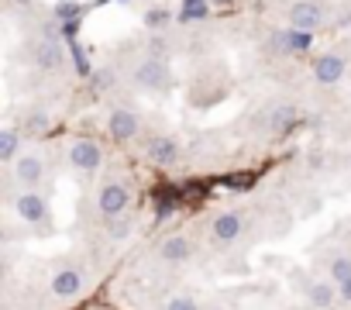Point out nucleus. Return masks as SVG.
I'll list each match as a JSON object with an SVG mask.
<instances>
[{
  "instance_id": "nucleus-3",
  "label": "nucleus",
  "mask_w": 351,
  "mask_h": 310,
  "mask_svg": "<svg viewBox=\"0 0 351 310\" xmlns=\"http://www.w3.org/2000/svg\"><path fill=\"white\" fill-rule=\"evenodd\" d=\"M131 80L141 86V90H162L169 86V66L162 59H141L131 73Z\"/></svg>"
},
{
  "instance_id": "nucleus-27",
  "label": "nucleus",
  "mask_w": 351,
  "mask_h": 310,
  "mask_svg": "<svg viewBox=\"0 0 351 310\" xmlns=\"http://www.w3.org/2000/svg\"><path fill=\"white\" fill-rule=\"evenodd\" d=\"M231 187H238V190H245V187H252V180H245V176H234V180H231Z\"/></svg>"
},
{
  "instance_id": "nucleus-20",
  "label": "nucleus",
  "mask_w": 351,
  "mask_h": 310,
  "mask_svg": "<svg viewBox=\"0 0 351 310\" xmlns=\"http://www.w3.org/2000/svg\"><path fill=\"white\" fill-rule=\"evenodd\" d=\"M293 117H296V110H293L289 104H279V107L269 114V128H286Z\"/></svg>"
},
{
  "instance_id": "nucleus-11",
  "label": "nucleus",
  "mask_w": 351,
  "mask_h": 310,
  "mask_svg": "<svg viewBox=\"0 0 351 310\" xmlns=\"http://www.w3.org/2000/svg\"><path fill=\"white\" fill-rule=\"evenodd\" d=\"M35 62H38L45 73H59V69H62V62H66V52H62V45H59V42L45 38V42H38V49H35Z\"/></svg>"
},
{
  "instance_id": "nucleus-29",
  "label": "nucleus",
  "mask_w": 351,
  "mask_h": 310,
  "mask_svg": "<svg viewBox=\"0 0 351 310\" xmlns=\"http://www.w3.org/2000/svg\"><path fill=\"white\" fill-rule=\"evenodd\" d=\"M210 4H217V8H231L234 0H210Z\"/></svg>"
},
{
  "instance_id": "nucleus-17",
  "label": "nucleus",
  "mask_w": 351,
  "mask_h": 310,
  "mask_svg": "<svg viewBox=\"0 0 351 310\" xmlns=\"http://www.w3.org/2000/svg\"><path fill=\"white\" fill-rule=\"evenodd\" d=\"M207 11H210V8H207V0H183L180 21H186V25H190V21H204Z\"/></svg>"
},
{
  "instance_id": "nucleus-9",
  "label": "nucleus",
  "mask_w": 351,
  "mask_h": 310,
  "mask_svg": "<svg viewBox=\"0 0 351 310\" xmlns=\"http://www.w3.org/2000/svg\"><path fill=\"white\" fill-rule=\"evenodd\" d=\"M344 59L341 56H320L317 62H313V76H317V83H324V86H334V83H341L344 80Z\"/></svg>"
},
{
  "instance_id": "nucleus-14",
  "label": "nucleus",
  "mask_w": 351,
  "mask_h": 310,
  "mask_svg": "<svg viewBox=\"0 0 351 310\" xmlns=\"http://www.w3.org/2000/svg\"><path fill=\"white\" fill-rule=\"evenodd\" d=\"M306 296H310V303H313V307H320V310H327V307H334V300L341 296V289H334L330 283H310V289H306Z\"/></svg>"
},
{
  "instance_id": "nucleus-7",
  "label": "nucleus",
  "mask_w": 351,
  "mask_h": 310,
  "mask_svg": "<svg viewBox=\"0 0 351 310\" xmlns=\"http://www.w3.org/2000/svg\"><path fill=\"white\" fill-rule=\"evenodd\" d=\"M241 214H234V211H224V214H217L214 217V224H210V231H214V241L217 245H231V241H238L241 238Z\"/></svg>"
},
{
  "instance_id": "nucleus-1",
  "label": "nucleus",
  "mask_w": 351,
  "mask_h": 310,
  "mask_svg": "<svg viewBox=\"0 0 351 310\" xmlns=\"http://www.w3.org/2000/svg\"><path fill=\"white\" fill-rule=\"evenodd\" d=\"M128 204H131V190H128L124 183H117V180H107V183L100 187V193H97V211H100L107 221L121 217V214L128 211Z\"/></svg>"
},
{
  "instance_id": "nucleus-23",
  "label": "nucleus",
  "mask_w": 351,
  "mask_h": 310,
  "mask_svg": "<svg viewBox=\"0 0 351 310\" xmlns=\"http://www.w3.org/2000/svg\"><path fill=\"white\" fill-rule=\"evenodd\" d=\"M25 128H28L32 134H38V131H45V128H49V114H45V110H35V114H28V121H25Z\"/></svg>"
},
{
  "instance_id": "nucleus-22",
  "label": "nucleus",
  "mask_w": 351,
  "mask_h": 310,
  "mask_svg": "<svg viewBox=\"0 0 351 310\" xmlns=\"http://www.w3.org/2000/svg\"><path fill=\"white\" fill-rule=\"evenodd\" d=\"M169 21H172V14H169V11H162V8H152V11L145 14V25H148L152 32H158V28H169Z\"/></svg>"
},
{
  "instance_id": "nucleus-16",
  "label": "nucleus",
  "mask_w": 351,
  "mask_h": 310,
  "mask_svg": "<svg viewBox=\"0 0 351 310\" xmlns=\"http://www.w3.org/2000/svg\"><path fill=\"white\" fill-rule=\"evenodd\" d=\"M80 18H83V4H76V0H59V4H56V21L76 25Z\"/></svg>"
},
{
  "instance_id": "nucleus-30",
  "label": "nucleus",
  "mask_w": 351,
  "mask_h": 310,
  "mask_svg": "<svg viewBox=\"0 0 351 310\" xmlns=\"http://www.w3.org/2000/svg\"><path fill=\"white\" fill-rule=\"evenodd\" d=\"M100 4H107V0H100Z\"/></svg>"
},
{
  "instance_id": "nucleus-10",
  "label": "nucleus",
  "mask_w": 351,
  "mask_h": 310,
  "mask_svg": "<svg viewBox=\"0 0 351 310\" xmlns=\"http://www.w3.org/2000/svg\"><path fill=\"white\" fill-rule=\"evenodd\" d=\"M138 128H141V121H138V114H134V110H114V114H110V121H107V131H110V138H117V141L134 138V134H138Z\"/></svg>"
},
{
  "instance_id": "nucleus-28",
  "label": "nucleus",
  "mask_w": 351,
  "mask_h": 310,
  "mask_svg": "<svg viewBox=\"0 0 351 310\" xmlns=\"http://www.w3.org/2000/svg\"><path fill=\"white\" fill-rule=\"evenodd\" d=\"M341 300H348V303H351V283H344V286H341Z\"/></svg>"
},
{
  "instance_id": "nucleus-15",
  "label": "nucleus",
  "mask_w": 351,
  "mask_h": 310,
  "mask_svg": "<svg viewBox=\"0 0 351 310\" xmlns=\"http://www.w3.org/2000/svg\"><path fill=\"white\" fill-rule=\"evenodd\" d=\"M18 145H21V138L14 128L0 131V163H18Z\"/></svg>"
},
{
  "instance_id": "nucleus-5",
  "label": "nucleus",
  "mask_w": 351,
  "mask_h": 310,
  "mask_svg": "<svg viewBox=\"0 0 351 310\" xmlns=\"http://www.w3.org/2000/svg\"><path fill=\"white\" fill-rule=\"evenodd\" d=\"M42 176H45V163H42V155H35V152H21L18 155V163H14V180L21 183V187H35V183H42Z\"/></svg>"
},
{
  "instance_id": "nucleus-18",
  "label": "nucleus",
  "mask_w": 351,
  "mask_h": 310,
  "mask_svg": "<svg viewBox=\"0 0 351 310\" xmlns=\"http://www.w3.org/2000/svg\"><path fill=\"white\" fill-rule=\"evenodd\" d=\"M310 42H313V35H306V32H296V28H289L286 32V52H306L310 49Z\"/></svg>"
},
{
  "instance_id": "nucleus-26",
  "label": "nucleus",
  "mask_w": 351,
  "mask_h": 310,
  "mask_svg": "<svg viewBox=\"0 0 351 310\" xmlns=\"http://www.w3.org/2000/svg\"><path fill=\"white\" fill-rule=\"evenodd\" d=\"M93 86H97V90L114 86V73H110V69H100V73H97V80H93Z\"/></svg>"
},
{
  "instance_id": "nucleus-12",
  "label": "nucleus",
  "mask_w": 351,
  "mask_h": 310,
  "mask_svg": "<svg viewBox=\"0 0 351 310\" xmlns=\"http://www.w3.org/2000/svg\"><path fill=\"white\" fill-rule=\"evenodd\" d=\"M80 289H83V276H80L76 269L66 265V269H59V272L52 276V293H56V296H66V300H69V296H76Z\"/></svg>"
},
{
  "instance_id": "nucleus-24",
  "label": "nucleus",
  "mask_w": 351,
  "mask_h": 310,
  "mask_svg": "<svg viewBox=\"0 0 351 310\" xmlns=\"http://www.w3.org/2000/svg\"><path fill=\"white\" fill-rule=\"evenodd\" d=\"M165 310H200L190 296H172L169 303H165Z\"/></svg>"
},
{
  "instance_id": "nucleus-4",
  "label": "nucleus",
  "mask_w": 351,
  "mask_h": 310,
  "mask_svg": "<svg viewBox=\"0 0 351 310\" xmlns=\"http://www.w3.org/2000/svg\"><path fill=\"white\" fill-rule=\"evenodd\" d=\"M69 163H73L76 169H83V173H93V169L104 163V148H100L93 138H76V141L69 145Z\"/></svg>"
},
{
  "instance_id": "nucleus-8",
  "label": "nucleus",
  "mask_w": 351,
  "mask_h": 310,
  "mask_svg": "<svg viewBox=\"0 0 351 310\" xmlns=\"http://www.w3.org/2000/svg\"><path fill=\"white\" fill-rule=\"evenodd\" d=\"M148 159L155 166H176L180 163V145H176V138H165V134L152 138L148 141Z\"/></svg>"
},
{
  "instance_id": "nucleus-25",
  "label": "nucleus",
  "mask_w": 351,
  "mask_h": 310,
  "mask_svg": "<svg viewBox=\"0 0 351 310\" xmlns=\"http://www.w3.org/2000/svg\"><path fill=\"white\" fill-rule=\"evenodd\" d=\"M73 59H76V69H80V76H90V62H86V56L76 49V42H73Z\"/></svg>"
},
{
  "instance_id": "nucleus-21",
  "label": "nucleus",
  "mask_w": 351,
  "mask_h": 310,
  "mask_svg": "<svg viewBox=\"0 0 351 310\" xmlns=\"http://www.w3.org/2000/svg\"><path fill=\"white\" fill-rule=\"evenodd\" d=\"M128 235H131V221H128V217H114V221H107V238L124 241Z\"/></svg>"
},
{
  "instance_id": "nucleus-6",
  "label": "nucleus",
  "mask_w": 351,
  "mask_h": 310,
  "mask_svg": "<svg viewBox=\"0 0 351 310\" xmlns=\"http://www.w3.org/2000/svg\"><path fill=\"white\" fill-rule=\"evenodd\" d=\"M14 211H18V217L28 221V224H42V221H49V200L38 197V193H32V190H25V193L14 200Z\"/></svg>"
},
{
  "instance_id": "nucleus-19",
  "label": "nucleus",
  "mask_w": 351,
  "mask_h": 310,
  "mask_svg": "<svg viewBox=\"0 0 351 310\" xmlns=\"http://www.w3.org/2000/svg\"><path fill=\"white\" fill-rule=\"evenodd\" d=\"M330 279H334L337 286L351 283V259H348V255H337V259L330 262Z\"/></svg>"
},
{
  "instance_id": "nucleus-2",
  "label": "nucleus",
  "mask_w": 351,
  "mask_h": 310,
  "mask_svg": "<svg viewBox=\"0 0 351 310\" xmlns=\"http://www.w3.org/2000/svg\"><path fill=\"white\" fill-rule=\"evenodd\" d=\"M324 8L317 4V0H296V4L289 8V28H296V32H306V35H313L320 25H324Z\"/></svg>"
},
{
  "instance_id": "nucleus-13",
  "label": "nucleus",
  "mask_w": 351,
  "mask_h": 310,
  "mask_svg": "<svg viewBox=\"0 0 351 310\" xmlns=\"http://www.w3.org/2000/svg\"><path fill=\"white\" fill-rule=\"evenodd\" d=\"M158 255H162L165 262H183V259H190V241H186L183 235H172V238H165V241L158 245Z\"/></svg>"
}]
</instances>
